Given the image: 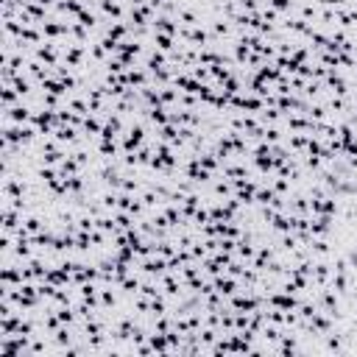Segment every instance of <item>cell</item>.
Instances as JSON below:
<instances>
[{
	"instance_id": "1",
	"label": "cell",
	"mask_w": 357,
	"mask_h": 357,
	"mask_svg": "<svg viewBox=\"0 0 357 357\" xmlns=\"http://www.w3.org/2000/svg\"><path fill=\"white\" fill-rule=\"evenodd\" d=\"M237 288H240V282L237 279H232V276H215V291L221 293V296H235L237 293Z\"/></svg>"
},
{
	"instance_id": "2",
	"label": "cell",
	"mask_w": 357,
	"mask_h": 357,
	"mask_svg": "<svg viewBox=\"0 0 357 357\" xmlns=\"http://www.w3.org/2000/svg\"><path fill=\"white\" fill-rule=\"evenodd\" d=\"M31 117H34V112H31L25 103L6 109V123H25V120H31Z\"/></svg>"
},
{
	"instance_id": "3",
	"label": "cell",
	"mask_w": 357,
	"mask_h": 357,
	"mask_svg": "<svg viewBox=\"0 0 357 357\" xmlns=\"http://www.w3.org/2000/svg\"><path fill=\"white\" fill-rule=\"evenodd\" d=\"M76 134H79V131H76V126H64V123H59V126L53 128V139H56V142H73V146H76V142H79Z\"/></svg>"
},
{
	"instance_id": "4",
	"label": "cell",
	"mask_w": 357,
	"mask_h": 357,
	"mask_svg": "<svg viewBox=\"0 0 357 357\" xmlns=\"http://www.w3.org/2000/svg\"><path fill=\"white\" fill-rule=\"evenodd\" d=\"M70 276H73V273H70V271H64V268H50V271H48V276H45V282H50V284H53V288H64V284L67 282H70Z\"/></svg>"
},
{
	"instance_id": "5",
	"label": "cell",
	"mask_w": 357,
	"mask_h": 357,
	"mask_svg": "<svg viewBox=\"0 0 357 357\" xmlns=\"http://www.w3.org/2000/svg\"><path fill=\"white\" fill-rule=\"evenodd\" d=\"M273 254H276V248L262 246L260 251H257V257H254V268H257V271H265V265H271V262H273Z\"/></svg>"
},
{
	"instance_id": "6",
	"label": "cell",
	"mask_w": 357,
	"mask_h": 357,
	"mask_svg": "<svg viewBox=\"0 0 357 357\" xmlns=\"http://www.w3.org/2000/svg\"><path fill=\"white\" fill-rule=\"evenodd\" d=\"M154 45H157V50L170 53L173 45H176V39H173V34H162V31H157V34H154Z\"/></svg>"
},
{
	"instance_id": "7",
	"label": "cell",
	"mask_w": 357,
	"mask_h": 357,
	"mask_svg": "<svg viewBox=\"0 0 357 357\" xmlns=\"http://www.w3.org/2000/svg\"><path fill=\"white\" fill-rule=\"evenodd\" d=\"M64 59H67V67H81V59H84V48H81V45H73V48H67Z\"/></svg>"
},
{
	"instance_id": "8",
	"label": "cell",
	"mask_w": 357,
	"mask_h": 357,
	"mask_svg": "<svg viewBox=\"0 0 357 357\" xmlns=\"http://www.w3.org/2000/svg\"><path fill=\"white\" fill-rule=\"evenodd\" d=\"M61 34H70V25H59V23H45V37L56 39Z\"/></svg>"
},
{
	"instance_id": "9",
	"label": "cell",
	"mask_w": 357,
	"mask_h": 357,
	"mask_svg": "<svg viewBox=\"0 0 357 357\" xmlns=\"http://www.w3.org/2000/svg\"><path fill=\"white\" fill-rule=\"evenodd\" d=\"M120 288H123V293L134 296V293L139 291V279H137V276H123V279H120Z\"/></svg>"
},
{
	"instance_id": "10",
	"label": "cell",
	"mask_w": 357,
	"mask_h": 357,
	"mask_svg": "<svg viewBox=\"0 0 357 357\" xmlns=\"http://www.w3.org/2000/svg\"><path fill=\"white\" fill-rule=\"evenodd\" d=\"M212 193L221 195V198H232V187H229V182H218L215 187H212Z\"/></svg>"
},
{
	"instance_id": "11",
	"label": "cell",
	"mask_w": 357,
	"mask_h": 357,
	"mask_svg": "<svg viewBox=\"0 0 357 357\" xmlns=\"http://www.w3.org/2000/svg\"><path fill=\"white\" fill-rule=\"evenodd\" d=\"M271 9H276L279 14H284V12H291L293 9V0H271Z\"/></svg>"
},
{
	"instance_id": "12",
	"label": "cell",
	"mask_w": 357,
	"mask_h": 357,
	"mask_svg": "<svg viewBox=\"0 0 357 357\" xmlns=\"http://www.w3.org/2000/svg\"><path fill=\"white\" fill-rule=\"evenodd\" d=\"M101 304H103V307H115V304H117V296H115L112 291H101Z\"/></svg>"
},
{
	"instance_id": "13",
	"label": "cell",
	"mask_w": 357,
	"mask_h": 357,
	"mask_svg": "<svg viewBox=\"0 0 357 357\" xmlns=\"http://www.w3.org/2000/svg\"><path fill=\"white\" fill-rule=\"evenodd\" d=\"M146 3H148V6H151V9H159V6H162V3H165V0H146Z\"/></svg>"
}]
</instances>
